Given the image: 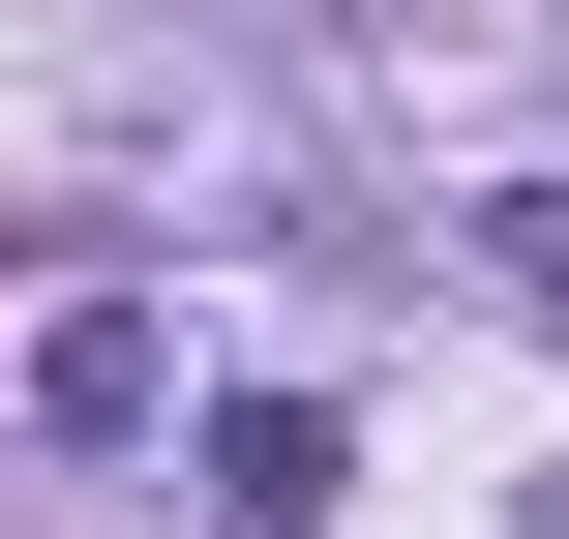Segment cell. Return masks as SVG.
<instances>
[{"label":"cell","mask_w":569,"mask_h":539,"mask_svg":"<svg viewBox=\"0 0 569 539\" xmlns=\"http://www.w3.org/2000/svg\"><path fill=\"white\" fill-rule=\"evenodd\" d=\"M30 420H60V450H150V420H180V330H150V300H60V330H30Z\"/></svg>","instance_id":"obj_1"},{"label":"cell","mask_w":569,"mask_h":539,"mask_svg":"<svg viewBox=\"0 0 569 539\" xmlns=\"http://www.w3.org/2000/svg\"><path fill=\"white\" fill-rule=\"evenodd\" d=\"M210 510L300 539V510H330V420H300V390H240V420H210Z\"/></svg>","instance_id":"obj_2"},{"label":"cell","mask_w":569,"mask_h":539,"mask_svg":"<svg viewBox=\"0 0 569 539\" xmlns=\"http://www.w3.org/2000/svg\"><path fill=\"white\" fill-rule=\"evenodd\" d=\"M480 270H510V300H569V180H510V210H480Z\"/></svg>","instance_id":"obj_3"}]
</instances>
